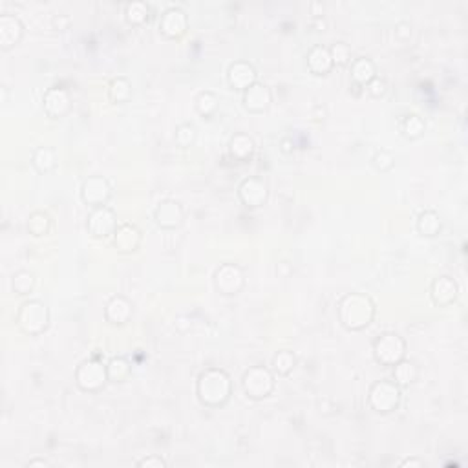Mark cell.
I'll use <instances>...</instances> for the list:
<instances>
[{
	"label": "cell",
	"mask_w": 468,
	"mask_h": 468,
	"mask_svg": "<svg viewBox=\"0 0 468 468\" xmlns=\"http://www.w3.org/2000/svg\"><path fill=\"white\" fill-rule=\"evenodd\" d=\"M110 198H112V185L105 176H88L80 185V199L88 207H105Z\"/></svg>",
	"instance_id": "30bf717a"
},
{
	"label": "cell",
	"mask_w": 468,
	"mask_h": 468,
	"mask_svg": "<svg viewBox=\"0 0 468 468\" xmlns=\"http://www.w3.org/2000/svg\"><path fill=\"white\" fill-rule=\"evenodd\" d=\"M35 274L28 269H21L11 276V289L15 295L26 296L33 291Z\"/></svg>",
	"instance_id": "836d02e7"
},
{
	"label": "cell",
	"mask_w": 468,
	"mask_h": 468,
	"mask_svg": "<svg viewBox=\"0 0 468 468\" xmlns=\"http://www.w3.org/2000/svg\"><path fill=\"white\" fill-rule=\"evenodd\" d=\"M150 17V6L143 0H132L125 6V19L132 26H143Z\"/></svg>",
	"instance_id": "d6a6232c"
},
{
	"label": "cell",
	"mask_w": 468,
	"mask_h": 468,
	"mask_svg": "<svg viewBox=\"0 0 468 468\" xmlns=\"http://www.w3.org/2000/svg\"><path fill=\"white\" fill-rule=\"evenodd\" d=\"M106 371H108L110 383L121 384L130 379L132 364L130 360L125 359V357H112V359L106 363Z\"/></svg>",
	"instance_id": "f1b7e54d"
},
{
	"label": "cell",
	"mask_w": 468,
	"mask_h": 468,
	"mask_svg": "<svg viewBox=\"0 0 468 468\" xmlns=\"http://www.w3.org/2000/svg\"><path fill=\"white\" fill-rule=\"evenodd\" d=\"M350 72L351 83L364 88L370 80H373L377 77V66L370 57H357V59L351 61Z\"/></svg>",
	"instance_id": "603a6c76"
},
{
	"label": "cell",
	"mask_w": 468,
	"mask_h": 468,
	"mask_svg": "<svg viewBox=\"0 0 468 468\" xmlns=\"http://www.w3.org/2000/svg\"><path fill=\"white\" fill-rule=\"evenodd\" d=\"M412 30H414V28H412V24H410V22L401 21V22H397V24H395L393 35H395L397 41L406 43V41H410V38H412Z\"/></svg>",
	"instance_id": "f35d334b"
},
{
	"label": "cell",
	"mask_w": 468,
	"mask_h": 468,
	"mask_svg": "<svg viewBox=\"0 0 468 468\" xmlns=\"http://www.w3.org/2000/svg\"><path fill=\"white\" fill-rule=\"evenodd\" d=\"M238 198L247 209L264 207L269 199V185L258 176L245 177L238 185Z\"/></svg>",
	"instance_id": "8fae6325"
},
{
	"label": "cell",
	"mask_w": 468,
	"mask_h": 468,
	"mask_svg": "<svg viewBox=\"0 0 468 468\" xmlns=\"http://www.w3.org/2000/svg\"><path fill=\"white\" fill-rule=\"evenodd\" d=\"M194 106L196 112H198L203 119H211L219 110V99L211 90H203V92H199L198 95H196Z\"/></svg>",
	"instance_id": "f546056e"
},
{
	"label": "cell",
	"mask_w": 468,
	"mask_h": 468,
	"mask_svg": "<svg viewBox=\"0 0 468 468\" xmlns=\"http://www.w3.org/2000/svg\"><path fill=\"white\" fill-rule=\"evenodd\" d=\"M419 379V366L410 359H402L393 366V383L399 388H410Z\"/></svg>",
	"instance_id": "d4e9b609"
},
{
	"label": "cell",
	"mask_w": 468,
	"mask_h": 468,
	"mask_svg": "<svg viewBox=\"0 0 468 468\" xmlns=\"http://www.w3.org/2000/svg\"><path fill=\"white\" fill-rule=\"evenodd\" d=\"M137 467L140 468H165L167 467V461H165L161 456L152 454V456H147V457H143V459L137 461Z\"/></svg>",
	"instance_id": "ab89813d"
},
{
	"label": "cell",
	"mask_w": 468,
	"mask_h": 468,
	"mask_svg": "<svg viewBox=\"0 0 468 468\" xmlns=\"http://www.w3.org/2000/svg\"><path fill=\"white\" fill-rule=\"evenodd\" d=\"M401 468H425L426 463L422 459H419V457H408V459L401 461V464H399Z\"/></svg>",
	"instance_id": "7bdbcfd3"
},
{
	"label": "cell",
	"mask_w": 468,
	"mask_h": 468,
	"mask_svg": "<svg viewBox=\"0 0 468 468\" xmlns=\"http://www.w3.org/2000/svg\"><path fill=\"white\" fill-rule=\"evenodd\" d=\"M338 322L348 331H363L375 318V302L366 293H348L338 302Z\"/></svg>",
	"instance_id": "7a4b0ae2"
},
{
	"label": "cell",
	"mask_w": 468,
	"mask_h": 468,
	"mask_svg": "<svg viewBox=\"0 0 468 468\" xmlns=\"http://www.w3.org/2000/svg\"><path fill=\"white\" fill-rule=\"evenodd\" d=\"M406 351H408L406 340L399 333H393V331L380 333L373 340V359L380 366L393 368L397 363L406 359Z\"/></svg>",
	"instance_id": "5b68a950"
},
{
	"label": "cell",
	"mask_w": 468,
	"mask_h": 468,
	"mask_svg": "<svg viewBox=\"0 0 468 468\" xmlns=\"http://www.w3.org/2000/svg\"><path fill=\"white\" fill-rule=\"evenodd\" d=\"M112 238H114V247L121 254L135 253L141 247V241H143L141 231L134 224H121Z\"/></svg>",
	"instance_id": "ffe728a7"
},
{
	"label": "cell",
	"mask_w": 468,
	"mask_h": 468,
	"mask_svg": "<svg viewBox=\"0 0 468 468\" xmlns=\"http://www.w3.org/2000/svg\"><path fill=\"white\" fill-rule=\"evenodd\" d=\"M134 316V306L130 300L123 295H115L106 302L105 318L112 326H125L132 321Z\"/></svg>",
	"instance_id": "d6986e66"
},
{
	"label": "cell",
	"mask_w": 468,
	"mask_h": 468,
	"mask_svg": "<svg viewBox=\"0 0 468 468\" xmlns=\"http://www.w3.org/2000/svg\"><path fill=\"white\" fill-rule=\"evenodd\" d=\"M371 165H373V169L375 170L386 174L395 167V156H393L390 150H386V148H380V150H377V152L373 154V157H371Z\"/></svg>",
	"instance_id": "8d00e7d4"
},
{
	"label": "cell",
	"mask_w": 468,
	"mask_h": 468,
	"mask_svg": "<svg viewBox=\"0 0 468 468\" xmlns=\"http://www.w3.org/2000/svg\"><path fill=\"white\" fill-rule=\"evenodd\" d=\"M17 328L28 337H38L50 328V309L41 300H26L17 311Z\"/></svg>",
	"instance_id": "3957f363"
},
{
	"label": "cell",
	"mask_w": 468,
	"mask_h": 468,
	"mask_svg": "<svg viewBox=\"0 0 468 468\" xmlns=\"http://www.w3.org/2000/svg\"><path fill=\"white\" fill-rule=\"evenodd\" d=\"M70 24H72V19H70V15H66V13H57V15L51 17V26H53V30L57 31L68 30Z\"/></svg>",
	"instance_id": "60d3db41"
},
{
	"label": "cell",
	"mask_w": 468,
	"mask_h": 468,
	"mask_svg": "<svg viewBox=\"0 0 468 468\" xmlns=\"http://www.w3.org/2000/svg\"><path fill=\"white\" fill-rule=\"evenodd\" d=\"M26 229L30 232L31 236L41 238L50 234L51 231V218L48 212L44 211H35L31 212L30 218H28V224H26Z\"/></svg>",
	"instance_id": "1f68e13d"
},
{
	"label": "cell",
	"mask_w": 468,
	"mask_h": 468,
	"mask_svg": "<svg viewBox=\"0 0 468 468\" xmlns=\"http://www.w3.org/2000/svg\"><path fill=\"white\" fill-rule=\"evenodd\" d=\"M241 103H244V108L251 114H261L273 103V92L266 83L258 80V83H254L253 86L245 90L244 95H241Z\"/></svg>",
	"instance_id": "e0dca14e"
},
{
	"label": "cell",
	"mask_w": 468,
	"mask_h": 468,
	"mask_svg": "<svg viewBox=\"0 0 468 468\" xmlns=\"http://www.w3.org/2000/svg\"><path fill=\"white\" fill-rule=\"evenodd\" d=\"M364 90H366V92L370 93L373 99H380L386 95V92H388V83H386V79H383L380 76H377L375 79L370 80V83L364 86Z\"/></svg>",
	"instance_id": "74e56055"
},
{
	"label": "cell",
	"mask_w": 468,
	"mask_h": 468,
	"mask_svg": "<svg viewBox=\"0 0 468 468\" xmlns=\"http://www.w3.org/2000/svg\"><path fill=\"white\" fill-rule=\"evenodd\" d=\"M118 227V214H115L108 205L92 209L88 214V219H86V229H88V232L93 238H99V240H106V238L114 236Z\"/></svg>",
	"instance_id": "9c48e42d"
},
{
	"label": "cell",
	"mask_w": 468,
	"mask_h": 468,
	"mask_svg": "<svg viewBox=\"0 0 468 468\" xmlns=\"http://www.w3.org/2000/svg\"><path fill=\"white\" fill-rule=\"evenodd\" d=\"M282 152H286V154H291L293 152V141L291 140H282Z\"/></svg>",
	"instance_id": "f6af8a7d"
},
{
	"label": "cell",
	"mask_w": 468,
	"mask_h": 468,
	"mask_svg": "<svg viewBox=\"0 0 468 468\" xmlns=\"http://www.w3.org/2000/svg\"><path fill=\"white\" fill-rule=\"evenodd\" d=\"M196 395L205 408H222L232 395V380L222 368H207L196 380Z\"/></svg>",
	"instance_id": "6da1fadb"
},
{
	"label": "cell",
	"mask_w": 468,
	"mask_h": 468,
	"mask_svg": "<svg viewBox=\"0 0 468 468\" xmlns=\"http://www.w3.org/2000/svg\"><path fill=\"white\" fill-rule=\"evenodd\" d=\"M399 130H401V134L405 135L406 140H421L426 130V121L419 114L410 112V114L402 115L401 121H399Z\"/></svg>",
	"instance_id": "4316f807"
},
{
	"label": "cell",
	"mask_w": 468,
	"mask_h": 468,
	"mask_svg": "<svg viewBox=\"0 0 468 468\" xmlns=\"http://www.w3.org/2000/svg\"><path fill=\"white\" fill-rule=\"evenodd\" d=\"M306 64L313 76H328L333 70V61L329 53V46L324 44H315L306 55Z\"/></svg>",
	"instance_id": "44dd1931"
},
{
	"label": "cell",
	"mask_w": 468,
	"mask_h": 468,
	"mask_svg": "<svg viewBox=\"0 0 468 468\" xmlns=\"http://www.w3.org/2000/svg\"><path fill=\"white\" fill-rule=\"evenodd\" d=\"M295 368H296V355L293 353V351L282 350L274 353L273 363H271V370H273L274 375L279 377L291 375Z\"/></svg>",
	"instance_id": "4dcf8cb0"
},
{
	"label": "cell",
	"mask_w": 468,
	"mask_h": 468,
	"mask_svg": "<svg viewBox=\"0 0 468 468\" xmlns=\"http://www.w3.org/2000/svg\"><path fill=\"white\" fill-rule=\"evenodd\" d=\"M24 37V24L21 19L13 13L0 15V48L2 50H11L17 46Z\"/></svg>",
	"instance_id": "ac0fdd59"
},
{
	"label": "cell",
	"mask_w": 468,
	"mask_h": 468,
	"mask_svg": "<svg viewBox=\"0 0 468 468\" xmlns=\"http://www.w3.org/2000/svg\"><path fill=\"white\" fill-rule=\"evenodd\" d=\"M309 28L315 31H326V28H328V21H326L324 15H321V17H311V21H309Z\"/></svg>",
	"instance_id": "b9f144b4"
},
{
	"label": "cell",
	"mask_w": 468,
	"mask_h": 468,
	"mask_svg": "<svg viewBox=\"0 0 468 468\" xmlns=\"http://www.w3.org/2000/svg\"><path fill=\"white\" fill-rule=\"evenodd\" d=\"M161 35L167 38H180L185 35L187 28H189V17H187L185 9L180 6H170L161 13L160 22H157Z\"/></svg>",
	"instance_id": "7c38bea8"
},
{
	"label": "cell",
	"mask_w": 468,
	"mask_h": 468,
	"mask_svg": "<svg viewBox=\"0 0 468 468\" xmlns=\"http://www.w3.org/2000/svg\"><path fill=\"white\" fill-rule=\"evenodd\" d=\"M227 83L231 88L245 92L249 86L258 83V70L249 61H234L227 68Z\"/></svg>",
	"instance_id": "9a60e30c"
},
{
	"label": "cell",
	"mask_w": 468,
	"mask_h": 468,
	"mask_svg": "<svg viewBox=\"0 0 468 468\" xmlns=\"http://www.w3.org/2000/svg\"><path fill=\"white\" fill-rule=\"evenodd\" d=\"M154 219H156L157 227L174 231V229L182 227L183 219H185V209L176 199H163L154 211Z\"/></svg>",
	"instance_id": "2e32d148"
},
{
	"label": "cell",
	"mask_w": 468,
	"mask_h": 468,
	"mask_svg": "<svg viewBox=\"0 0 468 468\" xmlns=\"http://www.w3.org/2000/svg\"><path fill=\"white\" fill-rule=\"evenodd\" d=\"M401 388L393 380L383 379L371 384L368 392V406L380 415L393 414L401 405Z\"/></svg>",
	"instance_id": "277c9868"
},
{
	"label": "cell",
	"mask_w": 468,
	"mask_h": 468,
	"mask_svg": "<svg viewBox=\"0 0 468 468\" xmlns=\"http://www.w3.org/2000/svg\"><path fill=\"white\" fill-rule=\"evenodd\" d=\"M108 380V371L106 364L99 359H88L77 366L76 370V384L80 392L98 393L106 386Z\"/></svg>",
	"instance_id": "52a82bcc"
},
{
	"label": "cell",
	"mask_w": 468,
	"mask_h": 468,
	"mask_svg": "<svg viewBox=\"0 0 468 468\" xmlns=\"http://www.w3.org/2000/svg\"><path fill=\"white\" fill-rule=\"evenodd\" d=\"M132 80L125 76H118L110 80L108 85V99L114 105H125L132 99Z\"/></svg>",
	"instance_id": "484cf974"
},
{
	"label": "cell",
	"mask_w": 468,
	"mask_h": 468,
	"mask_svg": "<svg viewBox=\"0 0 468 468\" xmlns=\"http://www.w3.org/2000/svg\"><path fill=\"white\" fill-rule=\"evenodd\" d=\"M196 137H198V128H196L192 123H182V125H177L176 134H174V140H176L177 147H192V145L196 143Z\"/></svg>",
	"instance_id": "e575fe53"
},
{
	"label": "cell",
	"mask_w": 468,
	"mask_h": 468,
	"mask_svg": "<svg viewBox=\"0 0 468 468\" xmlns=\"http://www.w3.org/2000/svg\"><path fill=\"white\" fill-rule=\"evenodd\" d=\"M212 280H214L216 291L224 296L240 295L241 289L245 287L244 269H241L240 266H236V264H231V261L222 264V266L214 271Z\"/></svg>",
	"instance_id": "ba28073f"
},
{
	"label": "cell",
	"mask_w": 468,
	"mask_h": 468,
	"mask_svg": "<svg viewBox=\"0 0 468 468\" xmlns=\"http://www.w3.org/2000/svg\"><path fill=\"white\" fill-rule=\"evenodd\" d=\"M276 380L273 370L266 366H251L241 375V390L253 401H264L274 392Z\"/></svg>",
	"instance_id": "8992f818"
},
{
	"label": "cell",
	"mask_w": 468,
	"mask_h": 468,
	"mask_svg": "<svg viewBox=\"0 0 468 468\" xmlns=\"http://www.w3.org/2000/svg\"><path fill=\"white\" fill-rule=\"evenodd\" d=\"M31 165L38 174H48L57 167V152L51 147H38L31 154Z\"/></svg>",
	"instance_id": "83f0119b"
},
{
	"label": "cell",
	"mask_w": 468,
	"mask_h": 468,
	"mask_svg": "<svg viewBox=\"0 0 468 468\" xmlns=\"http://www.w3.org/2000/svg\"><path fill=\"white\" fill-rule=\"evenodd\" d=\"M43 108L44 114L51 119L66 118L72 110V93L63 86H51L44 92Z\"/></svg>",
	"instance_id": "4fadbf2b"
},
{
	"label": "cell",
	"mask_w": 468,
	"mask_h": 468,
	"mask_svg": "<svg viewBox=\"0 0 468 468\" xmlns=\"http://www.w3.org/2000/svg\"><path fill=\"white\" fill-rule=\"evenodd\" d=\"M430 298L437 308H448L459 298V284L450 274H441L430 286Z\"/></svg>",
	"instance_id": "5bb4252c"
},
{
	"label": "cell",
	"mask_w": 468,
	"mask_h": 468,
	"mask_svg": "<svg viewBox=\"0 0 468 468\" xmlns=\"http://www.w3.org/2000/svg\"><path fill=\"white\" fill-rule=\"evenodd\" d=\"M417 231L425 238H435L443 231V218L434 209H426L417 216Z\"/></svg>",
	"instance_id": "cb8c5ba5"
},
{
	"label": "cell",
	"mask_w": 468,
	"mask_h": 468,
	"mask_svg": "<svg viewBox=\"0 0 468 468\" xmlns=\"http://www.w3.org/2000/svg\"><path fill=\"white\" fill-rule=\"evenodd\" d=\"M28 468H35V467H43V468H48L50 467V461L43 459V457H35V459L28 461V464H26Z\"/></svg>",
	"instance_id": "ee69618b"
},
{
	"label": "cell",
	"mask_w": 468,
	"mask_h": 468,
	"mask_svg": "<svg viewBox=\"0 0 468 468\" xmlns=\"http://www.w3.org/2000/svg\"><path fill=\"white\" fill-rule=\"evenodd\" d=\"M254 152H256V143L251 137L249 134H234L229 141V154L234 161H240V163H247V161L253 160Z\"/></svg>",
	"instance_id": "7402d4cb"
},
{
	"label": "cell",
	"mask_w": 468,
	"mask_h": 468,
	"mask_svg": "<svg viewBox=\"0 0 468 468\" xmlns=\"http://www.w3.org/2000/svg\"><path fill=\"white\" fill-rule=\"evenodd\" d=\"M329 53H331L333 66H338V68L350 66L351 61H353V53H351L350 44L342 43V41L331 44V46H329Z\"/></svg>",
	"instance_id": "d590c367"
}]
</instances>
